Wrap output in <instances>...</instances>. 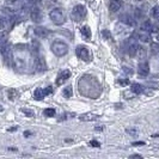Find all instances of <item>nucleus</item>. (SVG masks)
Segmentation results:
<instances>
[{"instance_id": "39", "label": "nucleus", "mask_w": 159, "mask_h": 159, "mask_svg": "<svg viewBox=\"0 0 159 159\" xmlns=\"http://www.w3.org/2000/svg\"><path fill=\"white\" fill-rule=\"evenodd\" d=\"M24 135H25V136H29V135H31V133H30V132H26V133H24Z\"/></svg>"}, {"instance_id": "7", "label": "nucleus", "mask_w": 159, "mask_h": 159, "mask_svg": "<svg viewBox=\"0 0 159 159\" xmlns=\"http://www.w3.org/2000/svg\"><path fill=\"white\" fill-rule=\"evenodd\" d=\"M138 73H139V75L140 77H147L148 74H150V64L146 61V60H143V61H140V64H139V68H138Z\"/></svg>"}, {"instance_id": "25", "label": "nucleus", "mask_w": 159, "mask_h": 159, "mask_svg": "<svg viewBox=\"0 0 159 159\" xmlns=\"http://www.w3.org/2000/svg\"><path fill=\"white\" fill-rule=\"evenodd\" d=\"M152 16H153V18L154 19H157V20H159V5L158 6H154V7L152 8Z\"/></svg>"}, {"instance_id": "37", "label": "nucleus", "mask_w": 159, "mask_h": 159, "mask_svg": "<svg viewBox=\"0 0 159 159\" xmlns=\"http://www.w3.org/2000/svg\"><path fill=\"white\" fill-rule=\"evenodd\" d=\"M17 129H18V127H12L8 129V132H15V130H17Z\"/></svg>"}, {"instance_id": "40", "label": "nucleus", "mask_w": 159, "mask_h": 159, "mask_svg": "<svg viewBox=\"0 0 159 159\" xmlns=\"http://www.w3.org/2000/svg\"><path fill=\"white\" fill-rule=\"evenodd\" d=\"M2 110H4V108H2V107H1V105H0V112L2 111Z\"/></svg>"}, {"instance_id": "14", "label": "nucleus", "mask_w": 159, "mask_h": 159, "mask_svg": "<svg viewBox=\"0 0 159 159\" xmlns=\"http://www.w3.org/2000/svg\"><path fill=\"white\" fill-rule=\"evenodd\" d=\"M122 7V0H110L109 2V10L111 12H117Z\"/></svg>"}, {"instance_id": "36", "label": "nucleus", "mask_w": 159, "mask_h": 159, "mask_svg": "<svg viewBox=\"0 0 159 159\" xmlns=\"http://www.w3.org/2000/svg\"><path fill=\"white\" fill-rule=\"evenodd\" d=\"M135 12H136V15H138V16H136L138 18H141V17H143V13H141V12H140L139 10H136Z\"/></svg>"}, {"instance_id": "22", "label": "nucleus", "mask_w": 159, "mask_h": 159, "mask_svg": "<svg viewBox=\"0 0 159 159\" xmlns=\"http://www.w3.org/2000/svg\"><path fill=\"white\" fill-rule=\"evenodd\" d=\"M152 28V23L150 19H147V20H145L143 23V25H141V30L143 31H150Z\"/></svg>"}, {"instance_id": "35", "label": "nucleus", "mask_w": 159, "mask_h": 159, "mask_svg": "<svg viewBox=\"0 0 159 159\" xmlns=\"http://www.w3.org/2000/svg\"><path fill=\"white\" fill-rule=\"evenodd\" d=\"M132 145H133V146H140V145H143V143H141V141H136V143H133Z\"/></svg>"}, {"instance_id": "30", "label": "nucleus", "mask_w": 159, "mask_h": 159, "mask_svg": "<svg viewBox=\"0 0 159 159\" xmlns=\"http://www.w3.org/2000/svg\"><path fill=\"white\" fill-rule=\"evenodd\" d=\"M102 34H103V37H105V39H108V40L112 41V37H110V36H109V35H110V32L108 31V30H103V32H102Z\"/></svg>"}, {"instance_id": "6", "label": "nucleus", "mask_w": 159, "mask_h": 159, "mask_svg": "<svg viewBox=\"0 0 159 159\" xmlns=\"http://www.w3.org/2000/svg\"><path fill=\"white\" fill-rule=\"evenodd\" d=\"M30 18H31V20L34 23H41L42 22V19H43V15H42V11H41V8L39 6H34L31 8V11H30Z\"/></svg>"}, {"instance_id": "18", "label": "nucleus", "mask_w": 159, "mask_h": 159, "mask_svg": "<svg viewBox=\"0 0 159 159\" xmlns=\"http://www.w3.org/2000/svg\"><path fill=\"white\" fill-rule=\"evenodd\" d=\"M7 25H10V19H8L7 17L5 16L0 17V31L5 30L7 28Z\"/></svg>"}, {"instance_id": "12", "label": "nucleus", "mask_w": 159, "mask_h": 159, "mask_svg": "<svg viewBox=\"0 0 159 159\" xmlns=\"http://www.w3.org/2000/svg\"><path fill=\"white\" fill-rule=\"evenodd\" d=\"M37 55L35 57V66L37 68V71H43L46 70V61L43 59V56L40 55V53H36Z\"/></svg>"}, {"instance_id": "3", "label": "nucleus", "mask_w": 159, "mask_h": 159, "mask_svg": "<svg viewBox=\"0 0 159 159\" xmlns=\"http://www.w3.org/2000/svg\"><path fill=\"white\" fill-rule=\"evenodd\" d=\"M88 15V10L85 6H83V5H77V6H74V8L72 10L71 12V17L73 20H75V22H80V20H83L85 17Z\"/></svg>"}, {"instance_id": "27", "label": "nucleus", "mask_w": 159, "mask_h": 159, "mask_svg": "<svg viewBox=\"0 0 159 159\" xmlns=\"http://www.w3.org/2000/svg\"><path fill=\"white\" fill-rule=\"evenodd\" d=\"M20 111L23 112L24 115H26V116H29V117H32V116H34V115H35V112L32 111V110H30V109H22V110H20Z\"/></svg>"}, {"instance_id": "15", "label": "nucleus", "mask_w": 159, "mask_h": 159, "mask_svg": "<svg viewBox=\"0 0 159 159\" xmlns=\"http://www.w3.org/2000/svg\"><path fill=\"white\" fill-rule=\"evenodd\" d=\"M130 90H132V92L134 95H140V93H143V91H145V88H143V85H140L139 83H133L130 85Z\"/></svg>"}, {"instance_id": "17", "label": "nucleus", "mask_w": 159, "mask_h": 159, "mask_svg": "<svg viewBox=\"0 0 159 159\" xmlns=\"http://www.w3.org/2000/svg\"><path fill=\"white\" fill-rule=\"evenodd\" d=\"M80 32H81V35H83L86 40H90V37H91V30H90V26H89V25H84V26H81Z\"/></svg>"}, {"instance_id": "38", "label": "nucleus", "mask_w": 159, "mask_h": 159, "mask_svg": "<svg viewBox=\"0 0 159 159\" xmlns=\"http://www.w3.org/2000/svg\"><path fill=\"white\" fill-rule=\"evenodd\" d=\"M95 129L97 132H102V130H103V127H96Z\"/></svg>"}, {"instance_id": "28", "label": "nucleus", "mask_w": 159, "mask_h": 159, "mask_svg": "<svg viewBox=\"0 0 159 159\" xmlns=\"http://www.w3.org/2000/svg\"><path fill=\"white\" fill-rule=\"evenodd\" d=\"M119 84L121 85V86H127V85H129V80L128 79H120Z\"/></svg>"}, {"instance_id": "19", "label": "nucleus", "mask_w": 159, "mask_h": 159, "mask_svg": "<svg viewBox=\"0 0 159 159\" xmlns=\"http://www.w3.org/2000/svg\"><path fill=\"white\" fill-rule=\"evenodd\" d=\"M138 39L141 41V42H143V43H150L152 41L150 34H140V35L138 36Z\"/></svg>"}, {"instance_id": "26", "label": "nucleus", "mask_w": 159, "mask_h": 159, "mask_svg": "<svg viewBox=\"0 0 159 159\" xmlns=\"http://www.w3.org/2000/svg\"><path fill=\"white\" fill-rule=\"evenodd\" d=\"M17 97H18V92L16 90H8V98L11 101H15Z\"/></svg>"}, {"instance_id": "33", "label": "nucleus", "mask_w": 159, "mask_h": 159, "mask_svg": "<svg viewBox=\"0 0 159 159\" xmlns=\"http://www.w3.org/2000/svg\"><path fill=\"white\" fill-rule=\"evenodd\" d=\"M123 71L127 72L128 74H133V70H132V68H127V67H123Z\"/></svg>"}, {"instance_id": "24", "label": "nucleus", "mask_w": 159, "mask_h": 159, "mask_svg": "<svg viewBox=\"0 0 159 159\" xmlns=\"http://www.w3.org/2000/svg\"><path fill=\"white\" fill-rule=\"evenodd\" d=\"M62 95H64V97H66V98H71L72 95H73V91H72L71 86H67L66 89H64Z\"/></svg>"}, {"instance_id": "4", "label": "nucleus", "mask_w": 159, "mask_h": 159, "mask_svg": "<svg viewBox=\"0 0 159 159\" xmlns=\"http://www.w3.org/2000/svg\"><path fill=\"white\" fill-rule=\"evenodd\" d=\"M75 54H77V56H78L79 59H81V60L85 61V62H90V61L92 60V54H91V52H90L86 47H84V46L77 47Z\"/></svg>"}, {"instance_id": "10", "label": "nucleus", "mask_w": 159, "mask_h": 159, "mask_svg": "<svg viewBox=\"0 0 159 159\" xmlns=\"http://www.w3.org/2000/svg\"><path fill=\"white\" fill-rule=\"evenodd\" d=\"M34 32L40 39H47L48 36H49V34H50V31L48 30L47 28H44V26H36Z\"/></svg>"}, {"instance_id": "31", "label": "nucleus", "mask_w": 159, "mask_h": 159, "mask_svg": "<svg viewBox=\"0 0 159 159\" xmlns=\"http://www.w3.org/2000/svg\"><path fill=\"white\" fill-rule=\"evenodd\" d=\"M43 90H44V93H46V96H48V95H50V93H52L53 88H52V86H48L47 89H43Z\"/></svg>"}, {"instance_id": "21", "label": "nucleus", "mask_w": 159, "mask_h": 159, "mask_svg": "<svg viewBox=\"0 0 159 159\" xmlns=\"http://www.w3.org/2000/svg\"><path fill=\"white\" fill-rule=\"evenodd\" d=\"M151 53L153 55L159 54V43L158 42H151Z\"/></svg>"}, {"instance_id": "11", "label": "nucleus", "mask_w": 159, "mask_h": 159, "mask_svg": "<svg viewBox=\"0 0 159 159\" xmlns=\"http://www.w3.org/2000/svg\"><path fill=\"white\" fill-rule=\"evenodd\" d=\"M120 20H121L122 23H125L126 25H128V26H135L136 25L135 19L130 16V15H127V13L121 15V16H120Z\"/></svg>"}, {"instance_id": "2", "label": "nucleus", "mask_w": 159, "mask_h": 159, "mask_svg": "<svg viewBox=\"0 0 159 159\" xmlns=\"http://www.w3.org/2000/svg\"><path fill=\"white\" fill-rule=\"evenodd\" d=\"M49 17L52 19V22L56 25H62V24L66 22V16H65V11L62 8L56 7L54 10L50 11L49 13Z\"/></svg>"}, {"instance_id": "20", "label": "nucleus", "mask_w": 159, "mask_h": 159, "mask_svg": "<svg viewBox=\"0 0 159 159\" xmlns=\"http://www.w3.org/2000/svg\"><path fill=\"white\" fill-rule=\"evenodd\" d=\"M138 53H139V60L143 61V60H146L147 57V54H146V49L143 47H139L138 49Z\"/></svg>"}, {"instance_id": "13", "label": "nucleus", "mask_w": 159, "mask_h": 159, "mask_svg": "<svg viewBox=\"0 0 159 159\" xmlns=\"http://www.w3.org/2000/svg\"><path fill=\"white\" fill-rule=\"evenodd\" d=\"M101 117L99 115L97 114H93V112H86V114H83L79 116V120L83 121V122H90V121H96Z\"/></svg>"}, {"instance_id": "23", "label": "nucleus", "mask_w": 159, "mask_h": 159, "mask_svg": "<svg viewBox=\"0 0 159 159\" xmlns=\"http://www.w3.org/2000/svg\"><path fill=\"white\" fill-rule=\"evenodd\" d=\"M43 114H44L46 116H48V117H54L56 112H55V109H53V108H47V109H44Z\"/></svg>"}, {"instance_id": "16", "label": "nucleus", "mask_w": 159, "mask_h": 159, "mask_svg": "<svg viewBox=\"0 0 159 159\" xmlns=\"http://www.w3.org/2000/svg\"><path fill=\"white\" fill-rule=\"evenodd\" d=\"M44 97H46V93H44V90L43 89L39 88L34 91V98L36 101H42V99H44Z\"/></svg>"}, {"instance_id": "9", "label": "nucleus", "mask_w": 159, "mask_h": 159, "mask_svg": "<svg viewBox=\"0 0 159 159\" xmlns=\"http://www.w3.org/2000/svg\"><path fill=\"white\" fill-rule=\"evenodd\" d=\"M71 77V71L70 70H64V71H60V73L57 74V78H56V85L60 86L62 85L66 80Z\"/></svg>"}, {"instance_id": "41", "label": "nucleus", "mask_w": 159, "mask_h": 159, "mask_svg": "<svg viewBox=\"0 0 159 159\" xmlns=\"http://www.w3.org/2000/svg\"><path fill=\"white\" fill-rule=\"evenodd\" d=\"M135 1H143V0H135Z\"/></svg>"}, {"instance_id": "29", "label": "nucleus", "mask_w": 159, "mask_h": 159, "mask_svg": "<svg viewBox=\"0 0 159 159\" xmlns=\"http://www.w3.org/2000/svg\"><path fill=\"white\" fill-rule=\"evenodd\" d=\"M150 31L153 32V34H159V25H152Z\"/></svg>"}, {"instance_id": "32", "label": "nucleus", "mask_w": 159, "mask_h": 159, "mask_svg": "<svg viewBox=\"0 0 159 159\" xmlns=\"http://www.w3.org/2000/svg\"><path fill=\"white\" fill-rule=\"evenodd\" d=\"M90 145H91V146H93V147H99V146H101V143H98V141H96V140L90 141Z\"/></svg>"}, {"instance_id": "8", "label": "nucleus", "mask_w": 159, "mask_h": 159, "mask_svg": "<svg viewBox=\"0 0 159 159\" xmlns=\"http://www.w3.org/2000/svg\"><path fill=\"white\" fill-rule=\"evenodd\" d=\"M1 54H2V57L5 60V62L7 65L11 64V57H12V54H11V47L7 43H4L2 47H1Z\"/></svg>"}, {"instance_id": "34", "label": "nucleus", "mask_w": 159, "mask_h": 159, "mask_svg": "<svg viewBox=\"0 0 159 159\" xmlns=\"http://www.w3.org/2000/svg\"><path fill=\"white\" fill-rule=\"evenodd\" d=\"M127 132L129 134H133V135H136V134H138V132H133V129H128Z\"/></svg>"}, {"instance_id": "5", "label": "nucleus", "mask_w": 159, "mask_h": 159, "mask_svg": "<svg viewBox=\"0 0 159 159\" xmlns=\"http://www.w3.org/2000/svg\"><path fill=\"white\" fill-rule=\"evenodd\" d=\"M138 37L136 36H132L129 40L127 41L128 46V54L130 57H134L135 54H138V49H139V43H138Z\"/></svg>"}, {"instance_id": "1", "label": "nucleus", "mask_w": 159, "mask_h": 159, "mask_svg": "<svg viewBox=\"0 0 159 159\" xmlns=\"http://www.w3.org/2000/svg\"><path fill=\"white\" fill-rule=\"evenodd\" d=\"M50 49H52V52L54 53V55L57 56V57L65 56L68 53V46L65 43L64 41H61V40L53 41L52 44H50Z\"/></svg>"}]
</instances>
